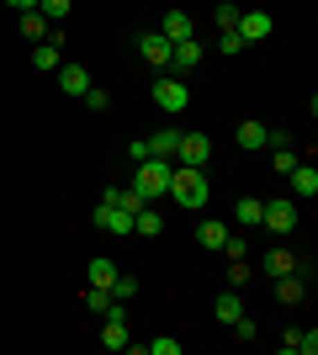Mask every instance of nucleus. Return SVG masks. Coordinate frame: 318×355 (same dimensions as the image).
Segmentation results:
<instances>
[{
    "instance_id": "1",
    "label": "nucleus",
    "mask_w": 318,
    "mask_h": 355,
    "mask_svg": "<svg viewBox=\"0 0 318 355\" xmlns=\"http://www.w3.org/2000/svg\"><path fill=\"white\" fill-rule=\"evenodd\" d=\"M165 196L175 202V207H186V212H202L212 191H207V175H202V170H191V164H175V170H170Z\"/></svg>"
},
{
    "instance_id": "2",
    "label": "nucleus",
    "mask_w": 318,
    "mask_h": 355,
    "mask_svg": "<svg viewBox=\"0 0 318 355\" xmlns=\"http://www.w3.org/2000/svg\"><path fill=\"white\" fill-rule=\"evenodd\" d=\"M170 170H175V159H159V154H149V159H138L133 191L143 196V202H154V196H165V186H170Z\"/></svg>"
},
{
    "instance_id": "3",
    "label": "nucleus",
    "mask_w": 318,
    "mask_h": 355,
    "mask_svg": "<svg viewBox=\"0 0 318 355\" xmlns=\"http://www.w3.org/2000/svg\"><path fill=\"white\" fill-rule=\"evenodd\" d=\"M154 106H159L165 117H181L186 106H191V90L181 85V74H159V80H154Z\"/></svg>"
},
{
    "instance_id": "4",
    "label": "nucleus",
    "mask_w": 318,
    "mask_h": 355,
    "mask_svg": "<svg viewBox=\"0 0 318 355\" xmlns=\"http://www.w3.org/2000/svg\"><path fill=\"white\" fill-rule=\"evenodd\" d=\"M260 228H271V234L287 239L292 228H297V202H292V196H271V202L260 207Z\"/></svg>"
},
{
    "instance_id": "5",
    "label": "nucleus",
    "mask_w": 318,
    "mask_h": 355,
    "mask_svg": "<svg viewBox=\"0 0 318 355\" xmlns=\"http://www.w3.org/2000/svg\"><path fill=\"white\" fill-rule=\"evenodd\" d=\"M207 159H212V138H207V133H181V144H175V164L202 170Z\"/></svg>"
},
{
    "instance_id": "6",
    "label": "nucleus",
    "mask_w": 318,
    "mask_h": 355,
    "mask_svg": "<svg viewBox=\"0 0 318 355\" xmlns=\"http://www.w3.org/2000/svg\"><path fill=\"white\" fill-rule=\"evenodd\" d=\"M96 228H101V234H112V239H127V234H133V212H122V207H112V202H101V207H96Z\"/></svg>"
},
{
    "instance_id": "7",
    "label": "nucleus",
    "mask_w": 318,
    "mask_h": 355,
    "mask_svg": "<svg viewBox=\"0 0 318 355\" xmlns=\"http://www.w3.org/2000/svg\"><path fill=\"white\" fill-rule=\"evenodd\" d=\"M271 27H276V21H271L265 11H239V27H233V32H239L244 48H249V43H265V37H271Z\"/></svg>"
},
{
    "instance_id": "8",
    "label": "nucleus",
    "mask_w": 318,
    "mask_h": 355,
    "mask_svg": "<svg viewBox=\"0 0 318 355\" xmlns=\"http://www.w3.org/2000/svg\"><path fill=\"white\" fill-rule=\"evenodd\" d=\"M101 345H106V350H133V329H127V318H122V313H106Z\"/></svg>"
},
{
    "instance_id": "9",
    "label": "nucleus",
    "mask_w": 318,
    "mask_h": 355,
    "mask_svg": "<svg viewBox=\"0 0 318 355\" xmlns=\"http://www.w3.org/2000/svg\"><path fill=\"white\" fill-rule=\"evenodd\" d=\"M170 48H175V43H170L165 32H143V37H138V53H143V64H154V69H165V64H170Z\"/></svg>"
},
{
    "instance_id": "10",
    "label": "nucleus",
    "mask_w": 318,
    "mask_h": 355,
    "mask_svg": "<svg viewBox=\"0 0 318 355\" xmlns=\"http://www.w3.org/2000/svg\"><path fill=\"white\" fill-rule=\"evenodd\" d=\"M53 74H59V90H64V96H75V101L91 90V69H85V64H59Z\"/></svg>"
},
{
    "instance_id": "11",
    "label": "nucleus",
    "mask_w": 318,
    "mask_h": 355,
    "mask_svg": "<svg viewBox=\"0 0 318 355\" xmlns=\"http://www.w3.org/2000/svg\"><path fill=\"white\" fill-rule=\"evenodd\" d=\"M197 64H202V43H197V37H186V43L170 48V64H165V69L170 74H191Z\"/></svg>"
},
{
    "instance_id": "12",
    "label": "nucleus",
    "mask_w": 318,
    "mask_h": 355,
    "mask_svg": "<svg viewBox=\"0 0 318 355\" xmlns=\"http://www.w3.org/2000/svg\"><path fill=\"white\" fill-rule=\"evenodd\" d=\"M292 202H313V196H318V170H313V164H303V159H297V170H292Z\"/></svg>"
},
{
    "instance_id": "13",
    "label": "nucleus",
    "mask_w": 318,
    "mask_h": 355,
    "mask_svg": "<svg viewBox=\"0 0 318 355\" xmlns=\"http://www.w3.org/2000/svg\"><path fill=\"white\" fill-rule=\"evenodd\" d=\"M265 133H271V128H265L260 117H244L233 138H239V148H244V154H260V148H265Z\"/></svg>"
},
{
    "instance_id": "14",
    "label": "nucleus",
    "mask_w": 318,
    "mask_h": 355,
    "mask_svg": "<svg viewBox=\"0 0 318 355\" xmlns=\"http://www.w3.org/2000/svg\"><path fill=\"white\" fill-rule=\"evenodd\" d=\"M281 350L287 355H318V334L313 329H287V334H281Z\"/></svg>"
},
{
    "instance_id": "15",
    "label": "nucleus",
    "mask_w": 318,
    "mask_h": 355,
    "mask_svg": "<svg viewBox=\"0 0 318 355\" xmlns=\"http://www.w3.org/2000/svg\"><path fill=\"white\" fill-rule=\"evenodd\" d=\"M159 32H165L170 43H186V37H197V27H191V16H186V11H165Z\"/></svg>"
},
{
    "instance_id": "16",
    "label": "nucleus",
    "mask_w": 318,
    "mask_h": 355,
    "mask_svg": "<svg viewBox=\"0 0 318 355\" xmlns=\"http://www.w3.org/2000/svg\"><path fill=\"white\" fill-rule=\"evenodd\" d=\"M228 234H233L228 223L207 218V223H202V228H197V244H202V250H223V244H228Z\"/></svg>"
},
{
    "instance_id": "17",
    "label": "nucleus",
    "mask_w": 318,
    "mask_h": 355,
    "mask_svg": "<svg viewBox=\"0 0 318 355\" xmlns=\"http://www.w3.org/2000/svg\"><path fill=\"white\" fill-rule=\"evenodd\" d=\"M287 270H297V254L287 250V244H276V250H265V276H287Z\"/></svg>"
},
{
    "instance_id": "18",
    "label": "nucleus",
    "mask_w": 318,
    "mask_h": 355,
    "mask_svg": "<svg viewBox=\"0 0 318 355\" xmlns=\"http://www.w3.org/2000/svg\"><path fill=\"white\" fill-rule=\"evenodd\" d=\"M239 313H244V302H239V292H233V286H228V292L218 297V302H212V318H218V324H223V329L233 324Z\"/></svg>"
},
{
    "instance_id": "19",
    "label": "nucleus",
    "mask_w": 318,
    "mask_h": 355,
    "mask_svg": "<svg viewBox=\"0 0 318 355\" xmlns=\"http://www.w3.org/2000/svg\"><path fill=\"white\" fill-rule=\"evenodd\" d=\"M303 292H308V276H297V270L276 276V297H281V302H303Z\"/></svg>"
},
{
    "instance_id": "20",
    "label": "nucleus",
    "mask_w": 318,
    "mask_h": 355,
    "mask_svg": "<svg viewBox=\"0 0 318 355\" xmlns=\"http://www.w3.org/2000/svg\"><path fill=\"white\" fill-rule=\"evenodd\" d=\"M175 144H181V128H159V133H149V154H159V159H175Z\"/></svg>"
},
{
    "instance_id": "21",
    "label": "nucleus",
    "mask_w": 318,
    "mask_h": 355,
    "mask_svg": "<svg viewBox=\"0 0 318 355\" xmlns=\"http://www.w3.org/2000/svg\"><path fill=\"white\" fill-rule=\"evenodd\" d=\"M133 234L159 239V234H165V218H159V212H149V207H143V212H133Z\"/></svg>"
},
{
    "instance_id": "22",
    "label": "nucleus",
    "mask_w": 318,
    "mask_h": 355,
    "mask_svg": "<svg viewBox=\"0 0 318 355\" xmlns=\"http://www.w3.org/2000/svg\"><path fill=\"white\" fill-rule=\"evenodd\" d=\"M260 207H265L260 196H239V207H233V218H239L244 228H260Z\"/></svg>"
},
{
    "instance_id": "23",
    "label": "nucleus",
    "mask_w": 318,
    "mask_h": 355,
    "mask_svg": "<svg viewBox=\"0 0 318 355\" xmlns=\"http://www.w3.org/2000/svg\"><path fill=\"white\" fill-rule=\"evenodd\" d=\"M112 282H117V266H112L106 254H96L91 260V286H106V292H112Z\"/></svg>"
},
{
    "instance_id": "24",
    "label": "nucleus",
    "mask_w": 318,
    "mask_h": 355,
    "mask_svg": "<svg viewBox=\"0 0 318 355\" xmlns=\"http://www.w3.org/2000/svg\"><path fill=\"white\" fill-rule=\"evenodd\" d=\"M21 32L43 43V37H48V16H43V11H21Z\"/></svg>"
},
{
    "instance_id": "25",
    "label": "nucleus",
    "mask_w": 318,
    "mask_h": 355,
    "mask_svg": "<svg viewBox=\"0 0 318 355\" xmlns=\"http://www.w3.org/2000/svg\"><path fill=\"white\" fill-rule=\"evenodd\" d=\"M112 302H117V297L106 292V286H91V292H85V308H91V313H101V318L112 313Z\"/></svg>"
},
{
    "instance_id": "26",
    "label": "nucleus",
    "mask_w": 318,
    "mask_h": 355,
    "mask_svg": "<svg viewBox=\"0 0 318 355\" xmlns=\"http://www.w3.org/2000/svg\"><path fill=\"white\" fill-rule=\"evenodd\" d=\"M69 6H75V0H37V11L48 16V27H59L64 16H69Z\"/></svg>"
},
{
    "instance_id": "27",
    "label": "nucleus",
    "mask_w": 318,
    "mask_h": 355,
    "mask_svg": "<svg viewBox=\"0 0 318 355\" xmlns=\"http://www.w3.org/2000/svg\"><path fill=\"white\" fill-rule=\"evenodd\" d=\"M271 170H276V175H292V170H297V148H276V154H271Z\"/></svg>"
},
{
    "instance_id": "28",
    "label": "nucleus",
    "mask_w": 318,
    "mask_h": 355,
    "mask_svg": "<svg viewBox=\"0 0 318 355\" xmlns=\"http://www.w3.org/2000/svg\"><path fill=\"white\" fill-rule=\"evenodd\" d=\"M112 297H117V302L138 297V276H122V270H117V282H112Z\"/></svg>"
},
{
    "instance_id": "29",
    "label": "nucleus",
    "mask_w": 318,
    "mask_h": 355,
    "mask_svg": "<svg viewBox=\"0 0 318 355\" xmlns=\"http://www.w3.org/2000/svg\"><path fill=\"white\" fill-rule=\"evenodd\" d=\"M233 27H239V6L223 0V6H218V32H233Z\"/></svg>"
},
{
    "instance_id": "30",
    "label": "nucleus",
    "mask_w": 318,
    "mask_h": 355,
    "mask_svg": "<svg viewBox=\"0 0 318 355\" xmlns=\"http://www.w3.org/2000/svg\"><path fill=\"white\" fill-rule=\"evenodd\" d=\"M223 254L228 260H249V244H244L239 234H228V244H223Z\"/></svg>"
},
{
    "instance_id": "31",
    "label": "nucleus",
    "mask_w": 318,
    "mask_h": 355,
    "mask_svg": "<svg viewBox=\"0 0 318 355\" xmlns=\"http://www.w3.org/2000/svg\"><path fill=\"white\" fill-rule=\"evenodd\" d=\"M80 101H85V106H91V112H106V106H112V96H106V90H85V96H80Z\"/></svg>"
},
{
    "instance_id": "32",
    "label": "nucleus",
    "mask_w": 318,
    "mask_h": 355,
    "mask_svg": "<svg viewBox=\"0 0 318 355\" xmlns=\"http://www.w3.org/2000/svg\"><path fill=\"white\" fill-rule=\"evenodd\" d=\"M143 350H149V355H181V340H149Z\"/></svg>"
},
{
    "instance_id": "33",
    "label": "nucleus",
    "mask_w": 318,
    "mask_h": 355,
    "mask_svg": "<svg viewBox=\"0 0 318 355\" xmlns=\"http://www.w3.org/2000/svg\"><path fill=\"white\" fill-rule=\"evenodd\" d=\"M228 282L244 286V282H249V266H244V260H228Z\"/></svg>"
},
{
    "instance_id": "34",
    "label": "nucleus",
    "mask_w": 318,
    "mask_h": 355,
    "mask_svg": "<svg viewBox=\"0 0 318 355\" xmlns=\"http://www.w3.org/2000/svg\"><path fill=\"white\" fill-rule=\"evenodd\" d=\"M218 48H223V53H244V37H239V32H223V37H218Z\"/></svg>"
},
{
    "instance_id": "35",
    "label": "nucleus",
    "mask_w": 318,
    "mask_h": 355,
    "mask_svg": "<svg viewBox=\"0 0 318 355\" xmlns=\"http://www.w3.org/2000/svg\"><path fill=\"white\" fill-rule=\"evenodd\" d=\"M127 159H133V164L149 159V138H133V144H127Z\"/></svg>"
},
{
    "instance_id": "36",
    "label": "nucleus",
    "mask_w": 318,
    "mask_h": 355,
    "mask_svg": "<svg viewBox=\"0 0 318 355\" xmlns=\"http://www.w3.org/2000/svg\"><path fill=\"white\" fill-rule=\"evenodd\" d=\"M6 6H11L16 16H21V11H37V0H6Z\"/></svg>"
}]
</instances>
